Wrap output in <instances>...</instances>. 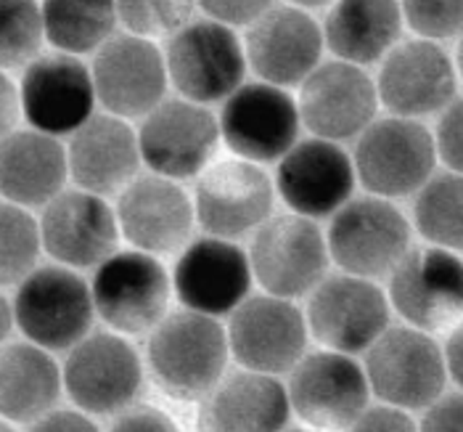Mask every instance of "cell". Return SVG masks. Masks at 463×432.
<instances>
[{
	"label": "cell",
	"mask_w": 463,
	"mask_h": 432,
	"mask_svg": "<svg viewBox=\"0 0 463 432\" xmlns=\"http://www.w3.org/2000/svg\"><path fill=\"white\" fill-rule=\"evenodd\" d=\"M70 178V154L56 136L14 130L3 136L0 188L3 199L19 207L51 205Z\"/></svg>",
	"instance_id": "27"
},
{
	"label": "cell",
	"mask_w": 463,
	"mask_h": 432,
	"mask_svg": "<svg viewBox=\"0 0 463 432\" xmlns=\"http://www.w3.org/2000/svg\"><path fill=\"white\" fill-rule=\"evenodd\" d=\"M22 107L27 122L48 136H74L96 107L93 70L71 53H48L22 72Z\"/></svg>",
	"instance_id": "17"
},
{
	"label": "cell",
	"mask_w": 463,
	"mask_h": 432,
	"mask_svg": "<svg viewBox=\"0 0 463 432\" xmlns=\"http://www.w3.org/2000/svg\"><path fill=\"white\" fill-rule=\"evenodd\" d=\"M45 37L43 5L35 0H0V62L3 70H27L40 59Z\"/></svg>",
	"instance_id": "33"
},
{
	"label": "cell",
	"mask_w": 463,
	"mask_h": 432,
	"mask_svg": "<svg viewBox=\"0 0 463 432\" xmlns=\"http://www.w3.org/2000/svg\"><path fill=\"white\" fill-rule=\"evenodd\" d=\"M456 67L434 40L394 45L379 70V101L397 117H429L456 101Z\"/></svg>",
	"instance_id": "19"
},
{
	"label": "cell",
	"mask_w": 463,
	"mask_h": 432,
	"mask_svg": "<svg viewBox=\"0 0 463 432\" xmlns=\"http://www.w3.org/2000/svg\"><path fill=\"white\" fill-rule=\"evenodd\" d=\"M390 302L421 331L458 322L463 316V260L442 247L411 250L390 276Z\"/></svg>",
	"instance_id": "16"
},
{
	"label": "cell",
	"mask_w": 463,
	"mask_h": 432,
	"mask_svg": "<svg viewBox=\"0 0 463 432\" xmlns=\"http://www.w3.org/2000/svg\"><path fill=\"white\" fill-rule=\"evenodd\" d=\"M288 400L294 414L316 430H350L368 408L371 382L347 353L321 350L291 369Z\"/></svg>",
	"instance_id": "10"
},
{
	"label": "cell",
	"mask_w": 463,
	"mask_h": 432,
	"mask_svg": "<svg viewBox=\"0 0 463 432\" xmlns=\"http://www.w3.org/2000/svg\"><path fill=\"white\" fill-rule=\"evenodd\" d=\"M299 104L270 82H244L220 109L222 141L254 165L281 162L299 144Z\"/></svg>",
	"instance_id": "8"
},
{
	"label": "cell",
	"mask_w": 463,
	"mask_h": 432,
	"mask_svg": "<svg viewBox=\"0 0 463 432\" xmlns=\"http://www.w3.org/2000/svg\"><path fill=\"white\" fill-rule=\"evenodd\" d=\"M167 72L183 99L194 104L225 101L244 85L247 45L214 19H196L180 27L167 43Z\"/></svg>",
	"instance_id": "3"
},
{
	"label": "cell",
	"mask_w": 463,
	"mask_h": 432,
	"mask_svg": "<svg viewBox=\"0 0 463 432\" xmlns=\"http://www.w3.org/2000/svg\"><path fill=\"white\" fill-rule=\"evenodd\" d=\"M276 188L297 216H336L355 191V162L328 139H307L294 146L276 170Z\"/></svg>",
	"instance_id": "20"
},
{
	"label": "cell",
	"mask_w": 463,
	"mask_h": 432,
	"mask_svg": "<svg viewBox=\"0 0 463 432\" xmlns=\"http://www.w3.org/2000/svg\"><path fill=\"white\" fill-rule=\"evenodd\" d=\"M291 414L288 390L262 371L222 379L202 408V432H284Z\"/></svg>",
	"instance_id": "28"
},
{
	"label": "cell",
	"mask_w": 463,
	"mask_h": 432,
	"mask_svg": "<svg viewBox=\"0 0 463 432\" xmlns=\"http://www.w3.org/2000/svg\"><path fill=\"white\" fill-rule=\"evenodd\" d=\"M307 316L276 294L247 297L228 324L231 353L250 371L284 374L305 359L307 348Z\"/></svg>",
	"instance_id": "12"
},
{
	"label": "cell",
	"mask_w": 463,
	"mask_h": 432,
	"mask_svg": "<svg viewBox=\"0 0 463 432\" xmlns=\"http://www.w3.org/2000/svg\"><path fill=\"white\" fill-rule=\"evenodd\" d=\"M19 111H24V107H22V88L8 74H3V136L16 130Z\"/></svg>",
	"instance_id": "43"
},
{
	"label": "cell",
	"mask_w": 463,
	"mask_h": 432,
	"mask_svg": "<svg viewBox=\"0 0 463 432\" xmlns=\"http://www.w3.org/2000/svg\"><path fill=\"white\" fill-rule=\"evenodd\" d=\"M122 236L148 254L178 253L188 242L196 207L178 180L138 176L117 199Z\"/></svg>",
	"instance_id": "25"
},
{
	"label": "cell",
	"mask_w": 463,
	"mask_h": 432,
	"mask_svg": "<svg viewBox=\"0 0 463 432\" xmlns=\"http://www.w3.org/2000/svg\"><path fill=\"white\" fill-rule=\"evenodd\" d=\"M0 234H3V253H0L3 284L5 287L22 284L37 268L40 250H45L40 223L30 216L27 207L5 202L0 213Z\"/></svg>",
	"instance_id": "34"
},
{
	"label": "cell",
	"mask_w": 463,
	"mask_h": 432,
	"mask_svg": "<svg viewBox=\"0 0 463 432\" xmlns=\"http://www.w3.org/2000/svg\"><path fill=\"white\" fill-rule=\"evenodd\" d=\"M251 279L250 254L231 239L207 236L183 250L175 263L173 284L188 311L225 316L250 297Z\"/></svg>",
	"instance_id": "23"
},
{
	"label": "cell",
	"mask_w": 463,
	"mask_h": 432,
	"mask_svg": "<svg viewBox=\"0 0 463 432\" xmlns=\"http://www.w3.org/2000/svg\"><path fill=\"white\" fill-rule=\"evenodd\" d=\"M413 223L419 234L442 250H463V176L439 173L416 194Z\"/></svg>",
	"instance_id": "32"
},
{
	"label": "cell",
	"mask_w": 463,
	"mask_h": 432,
	"mask_svg": "<svg viewBox=\"0 0 463 432\" xmlns=\"http://www.w3.org/2000/svg\"><path fill=\"white\" fill-rule=\"evenodd\" d=\"M16 326L43 350H71L93 324V289L61 265L35 268L14 297Z\"/></svg>",
	"instance_id": "5"
},
{
	"label": "cell",
	"mask_w": 463,
	"mask_h": 432,
	"mask_svg": "<svg viewBox=\"0 0 463 432\" xmlns=\"http://www.w3.org/2000/svg\"><path fill=\"white\" fill-rule=\"evenodd\" d=\"M323 30L299 5H273L247 30V59L262 82L299 85L321 67Z\"/></svg>",
	"instance_id": "21"
},
{
	"label": "cell",
	"mask_w": 463,
	"mask_h": 432,
	"mask_svg": "<svg viewBox=\"0 0 463 432\" xmlns=\"http://www.w3.org/2000/svg\"><path fill=\"white\" fill-rule=\"evenodd\" d=\"M16 326V308H14V300L3 297V340H8L11 329Z\"/></svg>",
	"instance_id": "45"
},
{
	"label": "cell",
	"mask_w": 463,
	"mask_h": 432,
	"mask_svg": "<svg viewBox=\"0 0 463 432\" xmlns=\"http://www.w3.org/2000/svg\"><path fill=\"white\" fill-rule=\"evenodd\" d=\"M445 360H448V374L456 379V385L463 388V322L453 329L445 345Z\"/></svg>",
	"instance_id": "44"
},
{
	"label": "cell",
	"mask_w": 463,
	"mask_h": 432,
	"mask_svg": "<svg viewBox=\"0 0 463 432\" xmlns=\"http://www.w3.org/2000/svg\"><path fill=\"white\" fill-rule=\"evenodd\" d=\"M199 5L228 27L254 24L262 14L273 8V0H199Z\"/></svg>",
	"instance_id": "38"
},
{
	"label": "cell",
	"mask_w": 463,
	"mask_h": 432,
	"mask_svg": "<svg viewBox=\"0 0 463 432\" xmlns=\"http://www.w3.org/2000/svg\"><path fill=\"white\" fill-rule=\"evenodd\" d=\"M437 157L450 168V173L463 176V96L442 111L434 133Z\"/></svg>",
	"instance_id": "37"
},
{
	"label": "cell",
	"mask_w": 463,
	"mask_h": 432,
	"mask_svg": "<svg viewBox=\"0 0 463 432\" xmlns=\"http://www.w3.org/2000/svg\"><path fill=\"white\" fill-rule=\"evenodd\" d=\"M402 16L424 40L463 35V0H400Z\"/></svg>",
	"instance_id": "36"
},
{
	"label": "cell",
	"mask_w": 463,
	"mask_h": 432,
	"mask_svg": "<svg viewBox=\"0 0 463 432\" xmlns=\"http://www.w3.org/2000/svg\"><path fill=\"white\" fill-rule=\"evenodd\" d=\"M141 359L130 342L117 334H90L70 350L64 363V388L71 403L96 417L128 408L141 393Z\"/></svg>",
	"instance_id": "13"
},
{
	"label": "cell",
	"mask_w": 463,
	"mask_h": 432,
	"mask_svg": "<svg viewBox=\"0 0 463 432\" xmlns=\"http://www.w3.org/2000/svg\"><path fill=\"white\" fill-rule=\"evenodd\" d=\"M3 432H16V430H14L11 425H3Z\"/></svg>",
	"instance_id": "49"
},
{
	"label": "cell",
	"mask_w": 463,
	"mask_h": 432,
	"mask_svg": "<svg viewBox=\"0 0 463 432\" xmlns=\"http://www.w3.org/2000/svg\"><path fill=\"white\" fill-rule=\"evenodd\" d=\"M71 180L90 194H122L138 178L141 144L138 133L117 114H93L74 136L70 146Z\"/></svg>",
	"instance_id": "26"
},
{
	"label": "cell",
	"mask_w": 463,
	"mask_h": 432,
	"mask_svg": "<svg viewBox=\"0 0 463 432\" xmlns=\"http://www.w3.org/2000/svg\"><path fill=\"white\" fill-rule=\"evenodd\" d=\"M437 165L434 136L419 120L384 117L373 120L355 146V173L360 183L382 199L419 194Z\"/></svg>",
	"instance_id": "2"
},
{
	"label": "cell",
	"mask_w": 463,
	"mask_h": 432,
	"mask_svg": "<svg viewBox=\"0 0 463 432\" xmlns=\"http://www.w3.org/2000/svg\"><path fill=\"white\" fill-rule=\"evenodd\" d=\"M294 5H299V8H321L326 3H334V0H291Z\"/></svg>",
	"instance_id": "46"
},
{
	"label": "cell",
	"mask_w": 463,
	"mask_h": 432,
	"mask_svg": "<svg viewBox=\"0 0 463 432\" xmlns=\"http://www.w3.org/2000/svg\"><path fill=\"white\" fill-rule=\"evenodd\" d=\"M313 337L336 353H363L390 329V302L371 279L328 276L307 302Z\"/></svg>",
	"instance_id": "11"
},
{
	"label": "cell",
	"mask_w": 463,
	"mask_h": 432,
	"mask_svg": "<svg viewBox=\"0 0 463 432\" xmlns=\"http://www.w3.org/2000/svg\"><path fill=\"white\" fill-rule=\"evenodd\" d=\"M30 432H99V427L80 411L53 408L43 419H37Z\"/></svg>",
	"instance_id": "42"
},
{
	"label": "cell",
	"mask_w": 463,
	"mask_h": 432,
	"mask_svg": "<svg viewBox=\"0 0 463 432\" xmlns=\"http://www.w3.org/2000/svg\"><path fill=\"white\" fill-rule=\"evenodd\" d=\"M220 139V120L188 99L162 101L143 117L138 130L143 162L156 176L173 180L202 176Z\"/></svg>",
	"instance_id": "14"
},
{
	"label": "cell",
	"mask_w": 463,
	"mask_h": 432,
	"mask_svg": "<svg viewBox=\"0 0 463 432\" xmlns=\"http://www.w3.org/2000/svg\"><path fill=\"white\" fill-rule=\"evenodd\" d=\"M402 5L397 0H334L323 37L326 45L350 64H376L402 33Z\"/></svg>",
	"instance_id": "29"
},
{
	"label": "cell",
	"mask_w": 463,
	"mask_h": 432,
	"mask_svg": "<svg viewBox=\"0 0 463 432\" xmlns=\"http://www.w3.org/2000/svg\"><path fill=\"white\" fill-rule=\"evenodd\" d=\"M284 432H316V430H302V427H291V430H284Z\"/></svg>",
	"instance_id": "48"
},
{
	"label": "cell",
	"mask_w": 463,
	"mask_h": 432,
	"mask_svg": "<svg viewBox=\"0 0 463 432\" xmlns=\"http://www.w3.org/2000/svg\"><path fill=\"white\" fill-rule=\"evenodd\" d=\"M45 37L61 53L82 56L101 51L114 37L117 0H43Z\"/></svg>",
	"instance_id": "31"
},
{
	"label": "cell",
	"mask_w": 463,
	"mask_h": 432,
	"mask_svg": "<svg viewBox=\"0 0 463 432\" xmlns=\"http://www.w3.org/2000/svg\"><path fill=\"white\" fill-rule=\"evenodd\" d=\"M456 64H458V72H461V77H463V35H461V40H458V51H456Z\"/></svg>",
	"instance_id": "47"
},
{
	"label": "cell",
	"mask_w": 463,
	"mask_h": 432,
	"mask_svg": "<svg viewBox=\"0 0 463 432\" xmlns=\"http://www.w3.org/2000/svg\"><path fill=\"white\" fill-rule=\"evenodd\" d=\"M170 276L154 254L114 253L93 274L99 316L122 334H143L159 324L170 305Z\"/></svg>",
	"instance_id": "9"
},
{
	"label": "cell",
	"mask_w": 463,
	"mask_h": 432,
	"mask_svg": "<svg viewBox=\"0 0 463 432\" xmlns=\"http://www.w3.org/2000/svg\"><path fill=\"white\" fill-rule=\"evenodd\" d=\"M93 82L99 101L122 120L146 117L165 101L167 62L148 37L114 35L93 59Z\"/></svg>",
	"instance_id": "18"
},
{
	"label": "cell",
	"mask_w": 463,
	"mask_h": 432,
	"mask_svg": "<svg viewBox=\"0 0 463 432\" xmlns=\"http://www.w3.org/2000/svg\"><path fill=\"white\" fill-rule=\"evenodd\" d=\"M119 217L104 197L90 191H61L43 207V247L53 260L71 268H93L117 253Z\"/></svg>",
	"instance_id": "24"
},
{
	"label": "cell",
	"mask_w": 463,
	"mask_h": 432,
	"mask_svg": "<svg viewBox=\"0 0 463 432\" xmlns=\"http://www.w3.org/2000/svg\"><path fill=\"white\" fill-rule=\"evenodd\" d=\"M109 432H178V427H175V422H173L167 414L143 406V408L125 411V414L111 425V430Z\"/></svg>",
	"instance_id": "41"
},
{
	"label": "cell",
	"mask_w": 463,
	"mask_h": 432,
	"mask_svg": "<svg viewBox=\"0 0 463 432\" xmlns=\"http://www.w3.org/2000/svg\"><path fill=\"white\" fill-rule=\"evenodd\" d=\"M419 432H463V393L437 398L427 408Z\"/></svg>",
	"instance_id": "40"
},
{
	"label": "cell",
	"mask_w": 463,
	"mask_h": 432,
	"mask_svg": "<svg viewBox=\"0 0 463 432\" xmlns=\"http://www.w3.org/2000/svg\"><path fill=\"white\" fill-rule=\"evenodd\" d=\"M273 180L250 159H222L196 183V220L210 236L236 239L270 220Z\"/></svg>",
	"instance_id": "15"
},
{
	"label": "cell",
	"mask_w": 463,
	"mask_h": 432,
	"mask_svg": "<svg viewBox=\"0 0 463 432\" xmlns=\"http://www.w3.org/2000/svg\"><path fill=\"white\" fill-rule=\"evenodd\" d=\"M365 374L387 406L429 408L445 390L448 360L427 331L394 326L365 350Z\"/></svg>",
	"instance_id": "6"
},
{
	"label": "cell",
	"mask_w": 463,
	"mask_h": 432,
	"mask_svg": "<svg viewBox=\"0 0 463 432\" xmlns=\"http://www.w3.org/2000/svg\"><path fill=\"white\" fill-rule=\"evenodd\" d=\"M331 260L350 276L384 279L411 253V223L382 197L350 199L328 226Z\"/></svg>",
	"instance_id": "4"
},
{
	"label": "cell",
	"mask_w": 463,
	"mask_h": 432,
	"mask_svg": "<svg viewBox=\"0 0 463 432\" xmlns=\"http://www.w3.org/2000/svg\"><path fill=\"white\" fill-rule=\"evenodd\" d=\"M64 374L37 345H8L0 360V406L14 425H35L61 398Z\"/></svg>",
	"instance_id": "30"
},
{
	"label": "cell",
	"mask_w": 463,
	"mask_h": 432,
	"mask_svg": "<svg viewBox=\"0 0 463 432\" xmlns=\"http://www.w3.org/2000/svg\"><path fill=\"white\" fill-rule=\"evenodd\" d=\"M347 432H419L416 422L397 406H376L365 408L355 425Z\"/></svg>",
	"instance_id": "39"
},
{
	"label": "cell",
	"mask_w": 463,
	"mask_h": 432,
	"mask_svg": "<svg viewBox=\"0 0 463 432\" xmlns=\"http://www.w3.org/2000/svg\"><path fill=\"white\" fill-rule=\"evenodd\" d=\"M228 334L214 316L183 308L154 326L148 366L156 385L175 400H196L222 382L228 363Z\"/></svg>",
	"instance_id": "1"
},
{
	"label": "cell",
	"mask_w": 463,
	"mask_h": 432,
	"mask_svg": "<svg viewBox=\"0 0 463 432\" xmlns=\"http://www.w3.org/2000/svg\"><path fill=\"white\" fill-rule=\"evenodd\" d=\"M297 104L310 133L328 141H347L373 122L379 88L357 64L326 62L302 82Z\"/></svg>",
	"instance_id": "22"
},
{
	"label": "cell",
	"mask_w": 463,
	"mask_h": 432,
	"mask_svg": "<svg viewBox=\"0 0 463 432\" xmlns=\"http://www.w3.org/2000/svg\"><path fill=\"white\" fill-rule=\"evenodd\" d=\"M199 0H117L119 22L141 37L175 35L188 24Z\"/></svg>",
	"instance_id": "35"
},
{
	"label": "cell",
	"mask_w": 463,
	"mask_h": 432,
	"mask_svg": "<svg viewBox=\"0 0 463 432\" xmlns=\"http://www.w3.org/2000/svg\"><path fill=\"white\" fill-rule=\"evenodd\" d=\"M250 260L268 294L294 300L321 284L331 253L313 217L294 213L270 217L254 231Z\"/></svg>",
	"instance_id": "7"
}]
</instances>
